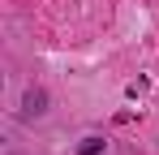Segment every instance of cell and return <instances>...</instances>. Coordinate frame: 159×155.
Here are the masks:
<instances>
[{
	"instance_id": "7a4b0ae2",
	"label": "cell",
	"mask_w": 159,
	"mask_h": 155,
	"mask_svg": "<svg viewBox=\"0 0 159 155\" xmlns=\"http://www.w3.org/2000/svg\"><path fill=\"white\" fill-rule=\"evenodd\" d=\"M99 151H103L99 138H82V142H78V155H99Z\"/></svg>"
},
{
	"instance_id": "6da1fadb",
	"label": "cell",
	"mask_w": 159,
	"mask_h": 155,
	"mask_svg": "<svg viewBox=\"0 0 159 155\" xmlns=\"http://www.w3.org/2000/svg\"><path fill=\"white\" fill-rule=\"evenodd\" d=\"M22 112H26V116H43V112H48V91L30 86V91H26V99H22Z\"/></svg>"
}]
</instances>
